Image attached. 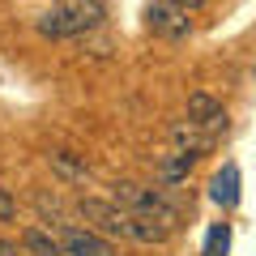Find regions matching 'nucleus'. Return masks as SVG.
Segmentation results:
<instances>
[{"instance_id":"16","label":"nucleus","mask_w":256,"mask_h":256,"mask_svg":"<svg viewBox=\"0 0 256 256\" xmlns=\"http://www.w3.org/2000/svg\"><path fill=\"white\" fill-rule=\"evenodd\" d=\"M56 4H64V0H56Z\"/></svg>"},{"instance_id":"15","label":"nucleus","mask_w":256,"mask_h":256,"mask_svg":"<svg viewBox=\"0 0 256 256\" xmlns=\"http://www.w3.org/2000/svg\"><path fill=\"white\" fill-rule=\"evenodd\" d=\"M0 256H18V252H13V244H0Z\"/></svg>"},{"instance_id":"3","label":"nucleus","mask_w":256,"mask_h":256,"mask_svg":"<svg viewBox=\"0 0 256 256\" xmlns=\"http://www.w3.org/2000/svg\"><path fill=\"white\" fill-rule=\"evenodd\" d=\"M77 214L90 222L98 235L107 239H128V226H132V214L124 210L120 201H102V196H82L77 201Z\"/></svg>"},{"instance_id":"1","label":"nucleus","mask_w":256,"mask_h":256,"mask_svg":"<svg viewBox=\"0 0 256 256\" xmlns=\"http://www.w3.org/2000/svg\"><path fill=\"white\" fill-rule=\"evenodd\" d=\"M107 18V0H64L47 18H38V34L43 38H86L90 30L102 26Z\"/></svg>"},{"instance_id":"9","label":"nucleus","mask_w":256,"mask_h":256,"mask_svg":"<svg viewBox=\"0 0 256 256\" xmlns=\"http://www.w3.org/2000/svg\"><path fill=\"white\" fill-rule=\"evenodd\" d=\"M192 166H196V154H188V150H175L171 158L162 162V184H180V180H188L192 175Z\"/></svg>"},{"instance_id":"7","label":"nucleus","mask_w":256,"mask_h":256,"mask_svg":"<svg viewBox=\"0 0 256 256\" xmlns=\"http://www.w3.org/2000/svg\"><path fill=\"white\" fill-rule=\"evenodd\" d=\"M171 141L180 150H188V154H201V150L214 146V132L201 124H192V120H180V124H171Z\"/></svg>"},{"instance_id":"2","label":"nucleus","mask_w":256,"mask_h":256,"mask_svg":"<svg viewBox=\"0 0 256 256\" xmlns=\"http://www.w3.org/2000/svg\"><path fill=\"white\" fill-rule=\"evenodd\" d=\"M116 201L120 205H128V214H141V218H154V222H162V226H180V210H175L166 196H158L154 188H141V184H116Z\"/></svg>"},{"instance_id":"4","label":"nucleus","mask_w":256,"mask_h":256,"mask_svg":"<svg viewBox=\"0 0 256 256\" xmlns=\"http://www.w3.org/2000/svg\"><path fill=\"white\" fill-rule=\"evenodd\" d=\"M60 248L64 256H120L116 244H111L107 235H98V230H82V226H60Z\"/></svg>"},{"instance_id":"6","label":"nucleus","mask_w":256,"mask_h":256,"mask_svg":"<svg viewBox=\"0 0 256 256\" xmlns=\"http://www.w3.org/2000/svg\"><path fill=\"white\" fill-rule=\"evenodd\" d=\"M188 120L218 132V128H226V107L218 98H210V94H188Z\"/></svg>"},{"instance_id":"8","label":"nucleus","mask_w":256,"mask_h":256,"mask_svg":"<svg viewBox=\"0 0 256 256\" xmlns=\"http://www.w3.org/2000/svg\"><path fill=\"white\" fill-rule=\"evenodd\" d=\"M210 196L222 205V210L239 205V166H235V162H226L218 175H214V184H210Z\"/></svg>"},{"instance_id":"13","label":"nucleus","mask_w":256,"mask_h":256,"mask_svg":"<svg viewBox=\"0 0 256 256\" xmlns=\"http://www.w3.org/2000/svg\"><path fill=\"white\" fill-rule=\"evenodd\" d=\"M0 222H18V201L9 188H0Z\"/></svg>"},{"instance_id":"14","label":"nucleus","mask_w":256,"mask_h":256,"mask_svg":"<svg viewBox=\"0 0 256 256\" xmlns=\"http://www.w3.org/2000/svg\"><path fill=\"white\" fill-rule=\"evenodd\" d=\"M175 9H184V13H196V9H205V0H171Z\"/></svg>"},{"instance_id":"10","label":"nucleus","mask_w":256,"mask_h":256,"mask_svg":"<svg viewBox=\"0 0 256 256\" xmlns=\"http://www.w3.org/2000/svg\"><path fill=\"white\" fill-rule=\"evenodd\" d=\"M22 248H26L30 256H64L60 239H52L47 230H34V226H30L26 235H22Z\"/></svg>"},{"instance_id":"5","label":"nucleus","mask_w":256,"mask_h":256,"mask_svg":"<svg viewBox=\"0 0 256 256\" xmlns=\"http://www.w3.org/2000/svg\"><path fill=\"white\" fill-rule=\"evenodd\" d=\"M146 18H150V30H154L158 38H171V43H180V38H188V34H192L188 13L175 9L171 0H158V4H150Z\"/></svg>"},{"instance_id":"11","label":"nucleus","mask_w":256,"mask_h":256,"mask_svg":"<svg viewBox=\"0 0 256 256\" xmlns=\"http://www.w3.org/2000/svg\"><path fill=\"white\" fill-rule=\"evenodd\" d=\"M230 252V226L226 222H214L210 235H205V252L201 256H226Z\"/></svg>"},{"instance_id":"12","label":"nucleus","mask_w":256,"mask_h":256,"mask_svg":"<svg viewBox=\"0 0 256 256\" xmlns=\"http://www.w3.org/2000/svg\"><path fill=\"white\" fill-rule=\"evenodd\" d=\"M52 166L64 175V180H77V184H86V180H90V171H86L82 162H73L68 154H52Z\"/></svg>"}]
</instances>
